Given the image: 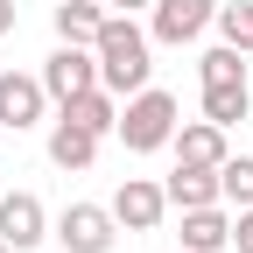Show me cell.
<instances>
[{
    "mask_svg": "<svg viewBox=\"0 0 253 253\" xmlns=\"http://www.w3.org/2000/svg\"><path fill=\"white\" fill-rule=\"evenodd\" d=\"M99 84L113 91V99H134V91L155 78V63H148V36L126 14H106V28H99Z\"/></svg>",
    "mask_w": 253,
    "mask_h": 253,
    "instance_id": "6da1fadb",
    "label": "cell"
},
{
    "mask_svg": "<svg viewBox=\"0 0 253 253\" xmlns=\"http://www.w3.org/2000/svg\"><path fill=\"white\" fill-rule=\"evenodd\" d=\"M120 141L134 148V155H155V148L176 141V99H169L162 84H141L134 99L120 106Z\"/></svg>",
    "mask_w": 253,
    "mask_h": 253,
    "instance_id": "7a4b0ae2",
    "label": "cell"
},
{
    "mask_svg": "<svg viewBox=\"0 0 253 253\" xmlns=\"http://www.w3.org/2000/svg\"><path fill=\"white\" fill-rule=\"evenodd\" d=\"M49 239H63V253H113L120 218H113V204H63Z\"/></svg>",
    "mask_w": 253,
    "mask_h": 253,
    "instance_id": "3957f363",
    "label": "cell"
},
{
    "mask_svg": "<svg viewBox=\"0 0 253 253\" xmlns=\"http://www.w3.org/2000/svg\"><path fill=\"white\" fill-rule=\"evenodd\" d=\"M99 84V49L91 42H56V56L42 63V91L63 106V99H78V91Z\"/></svg>",
    "mask_w": 253,
    "mask_h": 253,
    "instance_id": "277c9868",
    "label": "cell"
},
{
    "mask_svg": "<svg viewBox=\"0 0 253 253\" xmlns=\"http://www.w3.org/2000/svg\"><path fill=\"white\" fill-rule=\"evenodd\" d=\"M162 211H169V190L148 183V176H126V183L113 190V218H120L126 232H155V225H162Z\"/></svg>",
    "mask_w": 253,
    "mask_h": 253,
    "instance_id": "5b68a950",
    "label": "cell"
},
{
    "mask_svg": "<svg viewBox=\"0 0 253 253\" xmlns=\"http://www.w3.org/2000/svg\"><path fill=\"white\" fill-rule=\"evenodd\" d=\"M0 239H7L14 253H28V246L49 239V218H42L36 190H7V197H0Z\"/></svg>",
    "mask_w": 253,
    "mask_h": 253,
    "instance_id": "8992f818",
    "label": "cell"
},
{
    "mask_svg": "<svg viewBox=\"0 0 253 253\" xmlns=\"http://www.w3.org/2000/svg\"><path fill=\"white\" fill-rule=\"evenodd\" d=\"M218 14V0H155V21H148V36L155 42H197L204 28Z\"/></svg>",
    "mask_w": 253,
    "mask_h": 253,
    "instance_id": "52a82bcc",
    "label": "cell"
},
{
    "mask_svg": "<svg viewBox=\"0 0 253 253\" xmlns=\"http://www.w3.org/2000/svg\"><path fill=\"white\" fill-rule=\"evenodd\" d=\"M42 78H28V71H0V126L7 134H28V126L42 120Z\"/></svg>",
    "mask_w": 253,
    "mask_h": 253,
    "instance_id": "ba28073f",
    "label": "cell"
},
{
    "mask_svg": "<svg viewBox=\"0 0 253 253\" xmlns=\"http://www.w3.org/2000/svg\"><path fill=\"white\" fill-rule=\"evenodd\" d=\"M225 246H232V218L218 211V204L183 211V253H225Z\"/></svg>",
    "mask_w": 253,
    "mask_h": 253,
    "instance_id": "9c48e42d",
    "label": "cell"
},
{
    "mask_svg": "<svg viewBox=\"0 0 253 253\" xmlns=\"http://www.w3.org/2000/svg\"><path fill=\"white\" fill-rule=\"evenodd\" d=\"M176 162L218 169V162H225V126H218V120H190V126H176Z\"/></svg>",
    "mask_w": 253,
    "mask_h": 253,
    "instance_id": "30bf717a",
    "label": "cell"
},
{
    "mask_svg": "<svg viewBox=\"0 0 253 253\" xmlns=\"http://www.w3.org/2000/svg\"><path fill=\"white\" fill-rule=\"evenodd\" d=\"M91 155H99V134H91V126H78V120L49 126V162L56 169H91Z\"/></svg>",
    "mask_w": 253,
    "mask_h": 253,
    "instance_id": "8fae6325",
    "label": "cell"
},
{
    "mask_svg": "<svg viewBox=\"0 0 253 253\" xmlns=\"http://www.w3.org/2000/svg\"><path fill=\"white\" fill-rule=\"evenodd\" d=\"M63 120H78V126H91V134H113V126H120V99H113V91L106 84H91V91H78V99H63Z\"/></svg>",
    "mask_w": 253,
    "mask_h": 253,
    "instance_id": "7c38bea8",
    "label": "cell"
},
{
    "mask_svg": "<svg viewBox=\"0 0 253 253\" xmlns=\"http://www.w3.org/2000/svg\"><path fill=\"white\" fill-rule=\"evenodd\" d=\"M176 211H197V204H218V169H197V162H176V176L162 183Z\"/></svg>",
    "mask_w": 253,
    "mask_h": 253,
    "instance_id": "4fadbf2b",
    "label": "cell"
},
{
    "mask_svg": "<svg viewBox=\"0 0 253 253\" xmlns=\"http://www.w3.org/2000/svg\"><path fill=\"white\" fill-rule=\"evenodd\" d=\"M99 28H106V0H63L56 7V36L63 42H99Z\"/></svg>",
    "mask_w": 253,
    "mask_h": 253,
    "instance_id": "5bb4252c",
    "label": "cell"
},
{
    "mask_svg": "<svg viewBox=\"0 0 253 253\" xmlns=\"http://www.w3.org/2000/svg\"><path fill=\"white\" fill-rule=\"evenodd\" d=\"M246 113H253V91L246 84H204V120H218L225 134H232Z\"/></svg>",
    "mask_w": 253,
    "mask_h": 253,
    "instance_id": "9a60e30c",
    "label": "cell"
},
{
    "mask_svg": "<svg viewBox=\"0 0 253 253\" xmlns=\"http://www.w3.org/2000/svg\"><path fill=\"white\" fill-rule=\"evenodd\" d=\"M218 197H232L239 211L253 204V155H225L218 162Z\"/></svg>",
    "mask_w": 253,
    "mask_h": 253,
    "instance_id": "2e32d148",
    "label": "cell"
},
{
    "mask_svg": "<svg viewBox=\"0 0 253 253\" xmlns=\"http://www.w3.org/2000/svg\"><path fill=\"white\" fill-rule=\"evenodd\" d=\"M211 21H218V36H225L239 56H253V0H232V7H218Z\"/></svg>",
    "mask_w": 253,
    "mask_h": 253,
    "instance_id": "e0dca14e",
    "label": "cell"
},
{
    "mask_svg": "<svg viewBox=\"0 0 253 253\" xmlns=\"http://www.w3.org/2000/svg\"><path fill=\"white\" fill-rule=\"evenodd\" d=\"M204 84H246V56L232 49V42H218V49H204Z\"/></svg>",
    "mask_w": 253,
    "mask_h": 253,
    "instance_id": "ac0fdd59",
    "label": "cell"
},
{
    "mask_svg": "<svg viewBox=\"0 0 253 253\" xmlns=\"http://www.w3.org/2000/svg\"><path fill=\"white\" fill-rule=\"evenodd\" d=\"M232 246H239V253H253V204L232 218Z\"/></svg>",
    "mask_w": 253,
    "mask_h": 253,
    "instance_id": "d6986e66",
    "label": "cell"
},
{
    "mask_svg": "<svg viewBox=\"0 0 253 253\" xmlns=\"http://www.w3.org/2000/svg\"><path fill=\"white\" fill-rule=\"evenodd\" d=\"M106 7H120V14H134V7H155V0H106Z\"/></svg>",
    "mask_w": 253,
    "mask_h": 253,
    "instance_id": "ffe728a7",
    "label": "cell"
},
{
    "mask_svg": "<svg viewBox=\"0 0 253 253\" xmlns=\"http://www.w3.org/2000/svg\"><path fill=\"white\" fill-rule=\"evenodd\" d=\"M7 28H14V0H0V36H7Z\"/></svg>",
    "mask_w": 253,
    "mask_h": 253,
    "instance_id": "44dd1931",
    "label": "cell"
},
{
    "mask_svg": "<svg viewBox=\"0 0 253 253\" xmlns=\"http://www.w3.org/2000/svg\"><path fill=\"white\" fill-rule=\"evenodd\" d=\"M0 253H14V246H7V239H0Z\"/></svg>",
    "mask_w": 253,
    "mask_h": 253,
    "instance_id": "7402d4cb",
    "label": "cell"
}]
</instances>
